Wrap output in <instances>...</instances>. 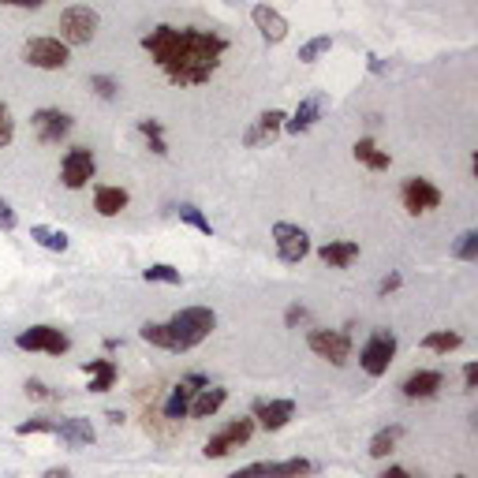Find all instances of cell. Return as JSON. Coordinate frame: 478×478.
Returning <instances> with one entry per match:
<instances>
[{
  "label": "cell",
  "instance_id": "6da1fadb",
  "mask_svg": "<svg viewBox=\"0 0 478 478\" xmlns=\"http://www.w3.org/2000/svg\"><path fill=\"white\" fill-rule=\"evenodd\" d=\"M142 49L153 56V63L165 72L172 86H202L217 75L220 60L229 53V42L217 30L161 23L150 34H142Z\"/></svg>",
  "mask_w": 478,
  "mask_h": 478
},
{
  "label": "cell",
  "instance_id": "7a4b0ae2",
  "mask_svg": "<svg viewBox=\"0 0 478 478\" xmlns=\"http://www.w3.org/2000/svg\"><path fill=\"white\" fill-rule=\"evenodd\" d=\"M169 329L176 337V352H190V347L210 340V333L217 329V314L210 307H183L169 317Z\"/></svg>",
  "mask_w": 478,
  "mask_h": 478
},
{
  "label": "cell",
  "instance_id": "3957f363",
  "mask_svg": "<svg viewBox=\"0 0 478 478\" xmlns=\"http://www.w3.org/2000/svg\"><path fill=\"white\" fill-rule=\"evenodd\" d=\"M102 26V15L86 8V5H72L60 12V42L63 45H90L93 34H98Z\"/></svg>",
  "mask_w": 478,
  "mask_h": 478
},
{
  "label": "cell",
  "instance_id": "277c9868",
  "mask_svg": "<svg viewBox=\"0 0 478 478\" xmlns=\"http://www.w3.org/2000/svg\"><path fill=\"white\" fill-rule=\"evenodd\" d=\"M396 333L393 329H374L370 340L363 344V352H359V366L370 374V377H385L393 359H396Z\"/></svg>",
  "mask_w": 478,
  "mask_h": 478
},
{
  "label": "cell",
  "instance_id": "5b68a950",
  "mask_svg": "<svg viewBox=\"0 0 478 478\" xmlns=\"http://www.w3.org/2000/svg\"><path fill=\"white\" fill-rule=\"evenodd\" d=\"M93 176H98V157H93L90 146H72L68 153H63V161H60V183L68 187V190L90 187Z\"/></svg>",
  "mask_w": 478,
  "mask_h": 478
},
{
  "label": "cell",
  "instance_id": "8992f818",
  "mask_svg": "<svg viewBox=\"0 0 478 478\" xmlns=\"http://www.w3.org/2000/svg\"><path fill=\"white\" fill-rule=\"evenodd\" d=\"M254 437V419L250 415H243V419H232V423H225L220 426L210 441H206V460H225V456H232L239 444H247Z\"/></svg>",
  "mask_w": 478,
  "mask_h": 478
},
{
  "label": "cell",
  "instance_id": "52a82bcc",
  "mask_svg": "<svg viewBox=\"0 0 478 478\" xmlns=\"http://www.w3.org/2000/svg\"><path fill=\"white\" fill-rule=\"evenodd\" d=\"M307 344L317 359H326L333 366H344L352 359V333H344V329H310Z\"/></svg>",
  "mask_w": 478,
  "mask_h": 478
},
{
  "label": "cell",
  "instance_id": "ba28073f",
  "mask_svg": "<svg viewBox=\"0 0 478 478\" xmlns=\"http://www.w3.org/2000/svg\"><path fill=\"white\" fill-rule=\"evenodd\" d=\"M317 467L303 456H292V460H259V463H247L239 471H232L229 478H307L314 474Z\"/></svg>",
  "mask_w": 478,
  "mask_h": 478
},
{
  "label": "cell",
  "instance_id": "9c48e42d",
  "mask_svg": "<svg viewBox=\"0 0 478 478\" xmlns=\"http://www.w3.org/2000/svg\"><path fill=\"white\" fill-rule=\"evenodd\" d=\"M23 60L30 63V68H42V72H60V68H68V45H63L60 38H30L23 45Z\"/></svg>",
  "mask_w": 478,
  "mask_h": 478
},
{
  "label": "cell",
  "instance_id": "30bf717a",
  "mask_svg": "<svg viewBox=\"0 0 478 478\" xmlns=\"http://www.w3.org/2000/svg\"><path fill=\"white\" fill-rule=\"evenodd\" d=\"M273 243H277V259L284 266H299L310 254V236L299 225H288V220H277L273 225Z\"/></svg>",
  "mask_w": 478,
  "mask_h": 478
},
{
  "label": "cell",
  "instance_id": "8fae6325",
  "mask_svg": "<svg viewBox=\"0 0 478 478\" xmlns=\"http://www.w3.org/2000/svg\"><path fill=\"white\" fill-rule=\"evenodd\" d=\"M15 347L19 352H45V356H63L72 347L68 333H60L53 326H30L15 337Z\"/></svg>",
  "mask_w": 478,
  "mask_h": 478
},
{
  "label": "cell",
  "instance_id": "7c38bea8",
  "mask_svg": "<svg viewBox=\"0 0 478 478\" xmlns=\"http://www.w3.org/2000/svg\"><path fill=\"white\" fill-rule=\"evenodd\" d=\"M400 202H404V210L411 217H419V213H430V210L441 206V190L430 180H423V176H407L400 183Z\"/></svg>",
  "mask_w": 478,
  "mask_h": 478
},
{
  "label": "cell",
  "instance_id": "4fadbf2b",
  "mask_svg": "<svg viewBox=\"0 0 478 478\" xmlns=\"http://www.w3.org/2000/svg\"><path fill=\"white\" fill-rule=\"evenodd\" d=\"M30 127H34L38 142H45V146H56V142H63V139L72 135L75 120H72L68 112H60V109H38L34 116H30Z\"/></svg>",
  "mask_w": 478,
  "mask_h": 478
},
{
  "label": "cell",
  "instance_id": "5bb4252c",
  "mask_svg": "<svg viewBox=\"0 0 478 478\" xmlns=\"http://www.w3.org/2000/svg\"><path fill=\"white\" fill-rule=\"evenodd\" d=\"M250 419H254V426L277 434V430H284L296 419V400H254L250 404Z\"/></svg>",
  "mask_w": 478,
  "mask_h": 478
},
{
  "label": "cell",
  "instance_id": "9a60e30c",
  "mask_svg": "<svg viewBox=\"0 0 478 478\" xmlns=\"http://www.w3.org/2000/svg\"><path fill=\"white\" fill-rule=\"evenodd\" d=\"M326 109H329V98H326V93H310V98H303L299 109H296L288 120H284V132H288V135H307L310 127L322 120Z\"/></svg>",
  "mask_w": 478,
  "mask_h": 478
},
{
  "label": "cell",
  "instance_id": "2e32d148",
  "mask_svg": "<svg viewBox=\"0 0 478 478\" xmlns=\"http://www.w3.org/2000/svg\"><path fill=\"white\" fill-rule=\"evenodd\" d=\"M53 437H56L60 444H68V449H90V444L98 441V430H93L90 419L72 415V419H60V423H56Z\"/></svg>",
  "mask_w": 478,
  "mask_h": 478
},
{
  "label": "cell",
  "instance_id": "e0dca14e",
  "mask_svg": "<svg viewBox=\"0 0 478 478\" xmlns=\"http://www.w3.org/2000/svg\"><path fill=\"white\" fill-rule=\"evenodd\" d=\"M284 120H288V116H284L280 109H266L259 120H254L250 127H247V135H243V146H269L280 132H284Z\"/></svg>",
  "mask_w": 478,
  "mask_h": 478
},
{
  "label": "cell",
  "instance_id": "ac0fdd59",
  "mask_svg": "<svg viewBox=\"0 0 478 478\" xmlns=\"http://www.w3.org/2000/svg\"><path fill=\"white\" fill-rule=\"evenodd\" d=\"M250 19H254V26L262 30V38H266L269 45H280L284 38H288V19H284L277 8H269V5H254V8H250Z\"/></svg>",
  "mask_w": 478,
  "mask_h": 478
},
{
  "label": "cell",
  "instance_id": "d6986e66",
  "mask_svg": "<svg viewBox=\"0 0 478 478\" xmlns=\"http://www.w3.org/2000/svg\"><path fill=\"white\" fill-rule=\"evenodd\" d=\"M225 400H229V389L225 385H206V389H199L195 396H190L187 415L190 419H213L217 411L225 407Z\"/></svg>",
  "mask_w": 478,
  "mask_h": 478
},
{
  "label": "cell",
  "instance_id": "ffe728a7",
  "mask_svg": "<svg viewBox=\"0 0 478 478\" xmlns=\"http://www.w3.org/2000/svg\"><path fill=\"white\" fill-rule=\"evenodd\" d=\"M441 385H444V374L441 370H415L400 389H404L407 400H430V396H437Z\"/></svg>",
  "mask_w": 478,
  "mask_h": 478
},
{
  "label": "cell",
  "instance_id": "44dd1931",
  "mask_svg": "<svg viewBox=\"0 0 478 478\" xmlns=\"http://www.w3.org/2000/svg\"><path fill=\"white\" fill-rule=\"evenodd\" d=\"M317 259H322L329 269H347L359 259V243H352V239H329V243L317 247Z\"/></svg>",
  "mask_w": 478,
  "mask_h": 478
},
{
  "label": "cell",
  "instance_id": "7402d4cb",
  "mask_svg": "<svg viewBox=\"0 0 478 478\" xmlns=\"http://www.w3.org/2000/svg\"><path fill=\"white\" fill-rule=\"evenodd\" d=\"M83 374L90 377V393H109L116 385V377H120V366L112 359H86Z\"/></svg>",
  "mask_w": 478,
  "mask_h": 478
},
{
  "label": "cell",
  "instance_id": "603a6c76",
  "mask_svg": "<svg viewBox=\"0 0 478 478\" xmlns=\"http://www.w3.org/2000/svg\"><path fill=\"white\" fill-rule=\"evenodd\" d=\"M127 202H132V195H127L123 187H93V210H98L102 217H120L127 210Z\"/></svg>",
  "mask_w": 478,
  "mask_h": 478
},
{
  "label": "cell",
  "instance_id": "cb8c5ba5",
  "mask_svg": "<svg viewBox=\"0 0 478 478\" xmlns=\"http://www.w3.org/2000/svg\"><path fill=\"white\" fill-rule=\"evenodd\" d=\"M356 161L366 165L370 172H385V169L393 165V157H389L385 150H381L374 139H359V142H356Z\"/></svg>",
  "mask_w": 478,
  "mask_h": 478
},
{
  "label": "cell",
  "instance_id": "d4e9b609",
  "mask_svg": "<svg viewBox=\"0 0 478 478\" xmlns=\"http://www.w3.org/2000/svg\"><path fill=\"white\" fill-rule=\"evenodd\" d=\"M400 437H404V426H385V430H377V434L370 437V449H366V453H370L374 460H385V456L396 453Z\"/></svg>",
  "mask_w": 478,
  "mask_h": 478
},
{
  "label": "cell",
  "instance_id": "484cf974",
  "mask_svg": "<svg viewBox=\"0 0 478 478\" xmlns=\"http://www.w3.org/2000/svg\"><path fill=\"white\" fill-rule=\"evenodd\" d=\"M190 396H195V389H187L183 381L169 393V400H165V407H161V415L169 419V423H180V419H187V407H190Z\"/></svg>",
  "mask_w": 478,
  "mask_h": 478
},
{
  "label": "cell",
  "instance_id": "4316f807",
  "mask_svg": "<svg viewBox=\"0 0 478 478\" xmlns=\"http://www.w3.org/2000/svg\"><path fill=\"white\" fill-rule=\"evenodd\" d=\"M139 337H142L146 344H153V347H161V352H176V337H172L169 322H146V326L139 329ZM176 356H180V352H176Z\"/></svg>",
  "mask_w": 478,
  "mask_h": 478
},
{
  "label": "cell",
  "instance_id": "83f0119b",
  "mask_svg": "<svg viewBox=\"0 0 478 478\" xmlns=\"http://www.w3.org/2000/svg\"><path fill=\"white\" fill-rule=\"evenodd\" d=\"M30 239H34L38 247H45V250H56V254H63V250L72 247L68 232H60V229H49V225H34V229H30Z\"/></svg>",
  "mask_w": 478,
  "mask_h": 478
},
{
  "label": "cell",
  "instance_id": "f1b7e54d",
  "mask_svg": "<svg viewBox=\"0 0 478 478\" xmlns=\"http://www.w3.org/2000/svg\"><path fill=\"white\" fill-rule=\"evenodd\" d=\"M460 344H463V337L460 333H449V329H437V333H426L423 337V347H426V352H434V356H449V352H456Z\"/></svg>",
  "mask_w": 478,
  "mask_h": 478
},
{
  "label": "cell",
  "instance_id": "f546056e",
  "mask_svg": "<svg viewBox=\"0 0 478 478\" xmlns=\"http://www.w3.org/2000/svg\"><path fill=\"white\" fill-rule=\"evenodd\" d=\"M139 135L150 142V150L157 153V157H169V146H165V123L161 120H139Z\"/></svg>",
  "mask_w": 478,
  "mask_h": 478
},
{
  "label": "cell",
  "instance_id": "4dcf8cb0",
  "mask_svg": "<svg viewBox=\"0 0 478 478\" xmlns=\"http://www.w3.org/2000/svg\"><path fill=\"white\" fill-rule=\"evenodd\" d=\"M176 213H180V220L183 225H190L195 232H202V236H213V225H210V217L199 210V206H190V202H183V206H176Z\"/></svg>",
  "mask_w": 478,
  "mask_h": 478
},
{
  "label": "cell",
  "instance_id": "1f68e13d",
  "mask_svg": "<svg viewBox=\"0 0 478 478\" xmlns=\"http://www.w3.org/2000/svg\"><path fill=\"white\" fill-rule=\"evenodd\" d=\"M453 259H456V262H474V259H478V232H474V229H467V232L456 236Z\"/></svg>",
  "mask_w": 478,
  "mask_h": 478
},
{
  "label": "cell",
  "instance_id": "d6a6232c",
  "mask_svg": "<svg viewBox=\"0 0 478 478\" xmlns=\"http://www.w3.org/2000/svg\"><path fill=\"white\" fill-rule=\"evenodd\" d=\"M329 49H333V38H329V34H317V38H310L307 45H299V60H303V63H314V60H322Z\"/></svg>",
  "mask_w": 478,
  "mask_h": 478
},
{
  "label": "cell",
  "instance_id": "836d02e7",
  "mask_svg": "<svg viewBox=\"0 0 478 478\" xmlns=\"http://www.w3.org/2000/svg\"><path fill=\"white\" fill-rule=\"evenodd\" d=\"M142 277H146L150 284H180V280H183L180 269H172L169 262H153L150 269H142Z\"/></svg>",
  "mask_w": 478,
  "mask_h": 478
},
{
  "label": "cell",
  "instance_id": "e575fe53",
  "mask_svg": "<svg viewBox=\"0 0 478 478\" xmlns=\"http://www.w3.org/2000/svg\"><path fill=\"white\" fill-rule=\"evenodd\" d=\"M12 139H15V116H12V109L5 102H0V150H8Z\"/></svg>",
  "mask_w": 478,
  "mask_h": 478
},
{
  "label": "cell",
  "instance_id": "d590c367",
  "mask_svg": "<svg viewBox=\"0 0 478 478\" xmlns=\"http://www.w3.org/2000/svg\"><path fill=\"white\" fill-rule=\"evenodd\" d=\"M53 430H56V419H45V415L26 419V423H19V426H15V434H19V437H30V434H53Z\"/></svg>",
  "mask_w": 478,
  "mask_h": 478
},
{
  "label": "cell",
  "instance_id": "8d00e7d4",
  "mask_svg": "<svg viewBox=\"0 0 478 478\" xmlns=\"http://www.w3.org/2000/svg\"><path fill=\"white\" fill-rule=\"evenodd\" d=\"M90 90L98 93V98L112 102V98H116V90H120V83H116L112 75H90Z\"/></svg>",
  "mask_w": 478,
  "mask_h": 478
},
{
  "label": "cell",
  "instance_id": "74e56055",
  "mask_svg": "<svg viewBox=\"0 0 478 478\" xmlns=\"http://www.w3.org/2000/svg\"><path fill=\"white\" fill-rule=\"evenodd\" d=\"M23 389H26V396H30V400H53V396H56V393L45 385V381H38V377H30Z\"/></svg>",
  "mask_w": 478,
  "mask_h": 478
},
{
  "label": "cell",
  "instance_id": "f35d334b",
  "mask_svg": "<svg viewBox=\"0 0 478 478\" xmlns=\"http://www.w3.org/2000/svg\"><path fill=\"white\" fill-rule=\"evenodd\" d=\"M400 284H404V277L400 273H389V277H381V284H377V296L381 299H389L396 288H400Z\"/></svg>",
  "mask_w": 478,
  "mask_h": 478
},
{
  "label": "cell",
  "instance_id": "ab89813d",
  "mask_svg": "<svg viewBox=\"0 0 478 478\" xmlns=\"http://www.w3.org/2000/svg\"><path fill=\"white\" fill-rule=\"evenodd\" d=\"M19 225V217H15V210L5 202V199H0V229H5V232H12Z\"/></svg>",
  "mask_w": 478,
  "mask_h": 478
},
{
  "label": "cell",
  "instance_id": "60d3db41",
  "mask_svg": "<svg viewBox=\"0 0 478 478\" xmlns=\"http://www.w3.org/2000/svg\"><path fill=\"white\" fill-rule=\"evenodd\" d=\"M478 389V363H467L463 366V393H474Z\"/></svg>",
  "mask_w": 478,
  "mask_h": 478
},
{
  "label": "cell",
  "instance_id": "b9f144b4",
  "mask_svg": "<svg viewBox=\"0 0 478 478\" xmlns=\"http://www.w3.org/2000/svg\"><path fill=\"white\" fill-rule=\"evenodd\" d=\"M180 381H183V385H187V389H195V393L210 385V377H206V374H187V377H180Z\"/></svg>",
  "mask_w": 478,
  "mask_h": 478
},
{
  "label": "cell",
  "instance_id": "7bdbcfd3",
  "mask_svg": "<svg viewBox=\"0 0 478 478\" xmlns=\"http://www.w3.org/2000/svg\"><path fill=\"white\" fill-rule=\"evenodd\" d=\"M0 5H8V8H42L45 0H0Z\"/></svg>",
  "mask_w": 478,
  "mask_h": 478
},
{
  "label": "cell",
  "instance_id": "ee69618b",
  "mask_svg": "<svg viewBox=\"0 0 478 478\" xmlns=\"http://www.w3.org/2000/svg\"><path fill=\"white\" fill-rule=\"evenodd\" d=\"M296 322H307V307H288V326H296Z\"/></svg>",
  "mask_w": 478,
  "mask_h": 478
},
{
  "label": "cell",
  "instance_id": "f6af8a7d",
  "mask_svg": "<svg viewBox=\"0 0 478 478\" xmlns=\"http://www.w3.org/2000/svg\"><path fill=\"white\" fill-rule=\"evenodd\" d=\"M42 478H72V471H68V467H49Z\"/></svg>",
  "mask_w": 478,
  "mask_h": 478
},
{
  "label": "cell",
  "instance_id": "bcb514c9",
  "mask_svg": "<svg viewBox=\"0 0 478 478\" xmlns=\"http://www.w3.org/2000/svg\"><path fill=\"white\" fill-rule=\"evenodd\" d=\"M381 478H411V471H407V467H389Z\"/></svg>",
  "mask_w": 478,
  "mask_h": 478
},
{
  "label": "cell",
  "instance_id": "7dc6e473",
  "mask_svg": "<svg viewBox=\"0 0 478 478\" xmlns=\"http://www.w3.org/2000/svg\"><path fill=\"white\" fill-rule=\"evenodd\" d=\"M370 72H374V75H381V72H385V63H381L377 56H370Z\"/></svg>",
  "mask_w": 478,
  "mask_h": 478
},
{
  "label": "cell",
  "instance_id": "c3c4849f",
  "mask_svg": "<svg viewBox=\"0 0 478 478\" xmlns=\"http://www.w3.org/2000/svg\"><path fill=\"white\" fill-rule=\"evenodd\" d=\"M105 419H109V423H116V426H120V423H123V411H105Z\"/></svg>",
  "mask_w": 478,
  "mask_h": 478
},
{
  "label": "cell",
  "instance_id": "681fc988",
  "mask_svg": "<svg viewBox=\"0 0 478 478\" xmlns=\"http://www.w3.org/2000/svg\"><path fill=\"white\" fill-rule=\"evenodd\" d=\"M456 478H467V474H456Z\"/></svg>",
  "mask_w": 478,
  "mask_h": 478
}]
</instances>
